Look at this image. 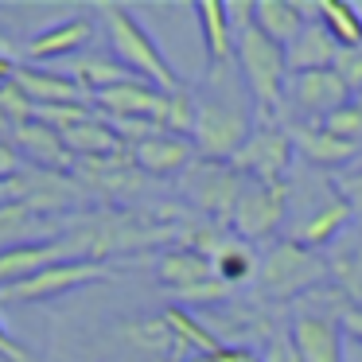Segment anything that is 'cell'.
I'll list each match as a JSON object with an SVG mask.
<instances>
[{
    "label": "cell",
    "mask_w": 362,
    "mask_h": 362,
    "mask_svg": "<svg viewBox=\"0 0 362 362\" xmlns=\"http://www.w3.org/2000/svg\"><path fill=\"white\" fill-rule=\"evenodd\" d=\"M94 16L105 24L113 59H117L133 78L152 82V86L164 90V94H175V90L183 86L175 66L168 63V55L160 51V43L152 40V32L141 24V16H136L133 8H125V4H98Z\"/></svg>",
    "instance_id": "1"
},
{
    "label": "cell",
    "mask_w": 362,
    "mask_h": 362,
    "mask_svg": "<svg viewBox=\"0 0 362 362\" xmlns=\"http://www.w3.org/2000/svg\"><path fill=\"white\" fill-rule=\"evenodd\" d=\"M238 71L253 98L261 125H281L284 117V86H288V63L284 47L273 43L261 28H245L238 35Z\"/></svg>",
    "instance_id": "2"
},
{
    "label": "cell",
    "mask_w": 362,
    "mask_h": 362,
    "mask_svg": "<svg viewBox=\"0 0 362 362\" xmlns=\"http://www.w3.org/2000/svg\"><path fill=\"white\" fill-rule=\"evenodd\" d=\"M327 284V257L304 250L292 238H276L257 265V288L265 300H304Z\"/></svg>",
    "instance_id": "3"
},
{
    "label": "cell",
    "mask_w": 362,
    "mask_h": 362,
    "mask_svg": "<svg viewBox=\"0 0 362 362\" xmlns=\"http://www.w3.org/2000/svg\"><path fill=\"white\" fill-rule=\"evenodd\" d=\"M253 121L242 105H234L230 98H222L218 90H211L206 98H199V113H195V144L199 160H214V164H230L234 152L250 141Z\"/></svg>",
    "instance_id": "4"
},
{
    "label": "cell",
    "mask_w": 362,
    "mask_h": 362,
    "mask_svg": "<svg viewBox=\"0 0 362 362\" xmlns=\"http://www.w3.org/2000/svg\"><path fill=\"white\" fill-rule=\"evenodd\" d=\"M8 199L32 206L35 214H43V218L71 222V218H78V214H86L90 191L82 187L78 175L43 172V168H24V172L8 183Z\"/></svg>",
    "instance_id": "5"
},
{
    "label": "cell",
    "mask_w": 362,
    "mask_h": 362,
    "mask_svg": "<svg viewBox=\"0 0 362 362\" xmlns=\"http://www.w3.org/2000/svg\"><path fill=\"white\" fill-rule=\"evenodd\" d=\"M245 175H238L230 164H214V160H195L187 172L180 175V195L195 206L199 218L230 226L238 211V199L245 191Z\"/></svg>",
    "instance_id": "6"
},
{
    "label": "cell",
    "mask_w": 362,
    "mask_h": 362,
    "mask_svg": "<svg viewBox=\"0 0 362 362\" xmlns=\"http://www.w3.org/2000/svg\"><path fill=\"white\" fill-rule=\"evenodd\" d=\"M346 300L343 304H331V308H315L308 300L296 304V315L288 323V335L296 343L300 358L304 362H343V312H346Z\"/></svg>",
    "instance_id": "7"
},
{
    "label": "cell",
    "mask_w": 362,
    "mask_h": 362,
    "mask_svg": "<svg viewBox=\"0 0 362 362\" xmlns=\"http://www.w3.org/2000/svg\"><path fill=\"white\" fill-rule=\"evenodd\" d=\"M296 148H292V136L284 125H257L250 133V141L234 152L230 168L238 175H245L250 183H284Z\"/></svg>",
    "instance_id": "8"
},
{
    "label": "cell",
    "mask_w": 362,
    "mask_h": 362,
    "mask_svg": "<svg viewBox=\"0 0 362 362\" xmlns=\"http://www.w3.org/2000/svg\"><path fill=\"white\" fill-rule=\"evenodd\" d=\"M288 203H292L288 183H245L242 199H238V211L230 218V230H234V238H242L250 245L265 242L288 218Z\"/></svg>",
    "instance_id": "9"
},
{
    "label": "cell",
    "mask_w": 362,
    "mask_h": 362,
    "mask_svg": "<svg viewBox=\"0 0 362 362\" xmlns=\"http://www.w3.org/2000/svg\"><path fill=\"white\" fill-rule=\"evenodd\" d=\"M110 273L113 269L105 261H59V265L12 284V288H0V300L4 304H43V300H55V296H66L74 288L105 281Z\"/></svg>",
    "instance_id": "10"
},
{
    "label": "cell",
    "mask_w": 362,
    "mask_h": 362,
    "mask_svg": "<svg viewBox=\"0 0 362 362\" xmlns=\"http://www.w3.org/2000/svg\"><path fill=\"white\" fill-rule=\"evenodd\" d=\"M343 102H351L346 86L339 82L335 71H308V74H288L284 86V110L292 121H323L335 113Z\"/></svg>",
    "instance_id": "11"
},
{
    "label": "cell",
    "mask_w": 362,
    "mask_h": 362,
    "mask_svg": "<svg viewBox=\"0 0 362 362\" xmlns=\"http://www.w3.org/2000/svg\"><path fill=\"white\" fill-rule=\"evenodd\" d=\"M164 105H168L164 90H156L152 82H141V78H125L117 86L94 94V110L105 121H152V125L164 129Z\"/></svg>",
    "instance_id": "12"
},
{
    "label": "cell",
    "mask_w": 362,
    "mask_h": 362,
    "mask_svg": "<svg viewBox=\"0 0 362 362\" xmlns=\"http://www.w3.org/2000/svg\"><path fill=\"white\" fill-rule=\"evenodd\" d=\"M199 32H203V51H206V78H226L238 66V32L230 24V4L222 0H199L195 8Z\"/></svg>",
    "instance_id": "13"
},
{
    "label": "cell",
    "mask_w": 362,
    "mask_h": 362,
    "mask_svg": "<svg viewBox=\"0 0 362 362\" xmlns=\"http://www.w3.org/2000/svg\"><path fill=\"white\" fill-rule=\"evenodd\" d=\"M351 226H354V211H351V203H346V199L335 191V195H327L320 206H315V211L300 214V218L292 222L288 238L296 245H304V250L327 253Z\"/></svg>",
    "instance_id": "14"
},
{
    "label": "cell",
    "mask_w": 362,
    "mask_h": 362,
    "mask_svg": "<svg viewBox=\"0 0 362 362\" xmlns=\"http://www.w3.org/2000/svg\"><path fill=\"white\" fill-rule=\"evenodd\" d=\"M94 12H78V16H66L59 24H47L24 43V55L35 63H51V59H78L82 47H90L94 40Z\"/></svg>",
    "instance_id": "15"
},
{
    "label": "cell",
    "mask_w": 362,
    "mask_h": 362,
    "mask_svg": "<svg viewBox=\"0 0 362 362\" xmlns=\"http://www.w3.org/2000/svg\"><path fill=\"white\" fill-rule=\"evenodd\" d=\"M12 148L20 152V160H24V168H43V172H74V164L78 160L71 156V148H66L63 133H55L51 125H43V121H28V125H20L16 133H12Z\"/></svg>",
    "instance_id": "16"
},
{
    "label": "cell",
    "mask_w": 362,
    "mask_h": 362,
    "mask_svg": "<svg viewBox=\"0 0 362 362\" xmlns=\"http://www.w3.org/2000/svg\"><path fill=\"white\" fill-rule=\"evenodd\" d=\"M129 152H133V164L141 168L144 175H156V180H168V175L180 180V175L199 160L195 144H191L187 136H175V133H156V136H148V141L133 144Z\"/></svg>",
    "instance_id": "17"
},
{
    "label": "cell",
    "mask_w": 362,
    "mask_h": 362,
    "mask_svg": "<svg viewBox=\"0 0 362 362\" xmlns=\"http://www.w3.org/2000/svg\"><path fill=\"white\" fill-rule=\"evenodd\" d=\"M156 276H160L164 288L175 292V300L195 292V288H203V284H211V281H218V276H214V261L206 257V253L191 250V245H168L156 257Z\"/></svg>",
    "instance_id": "18"
},
{
    "label": "cell",
    "mask_w": 362,
    "mask_h": 362,
    "mask_svg": "<svg viewBox=\"0 0 362 362\" xmlns=\"http://www.w3.org/2000/svg\"><path fill=\"white\" fill-rule=\"evenodd\" d=\"M288 136H292V148H296L300 160H308L312 168H327V172H331V168L354 164V160H358V152H362V148H354V144L331 136L320 121H292Z\"/></svg>",
    "instance_id": "19"
},
{
    "label": "cell",
    "mask_w": 362,
    "mask_h": 362,
    "mask_svg": "<svg viewBox=\"0 0 362 362\" xmlns=\"http://www.w3.org/2000/svg\"><path fill=\"white\" fill-rule=\"evenodd\" d=\"M66 226H71V222L43 218V214H35L32 206L16 203V199H4V203H0V250L51 242V238H63Z\"/></svg>",
    "instance_id": "20"
},
{
    "label": "cell",
    "mask_w": 362,
    "mask_h": 362,
    "mask_svg": "<svg viewBox=\"0 0 362 362\" xmlns=\"http://www.w3.org/2000/svg\"><path fill=\"white\" fill-rule=\"evenodd\" d=\"M24 98L32 105H94V98L71 78V74H59V71H43V66H16L12 74Z\"/></svg>",
    "instance_id": "21"
},
{
    "label": "cell",
    "mask_w": 362,
    "mask_h": 362,
    "mask_svg": "<svg viewBox=\"0 0 362 362\" xmlns=\"http://www.w3.org/2000/svg\"><path fill=\"white\" fill-rule=\"evenodd\" d=\"M327 284L351 308H362V230H346L327 253Z\"/></svg>",
    "instance_id": "22"
},
{
    "label": "cell",
    "mask_w": 362,
    "mask_h": 362,
    "mask_svg": "<svg viewBox=\"0 0 362 362\" xmlns=\"http://www.w3.org/2000/svg\"><path fill=\"white\" fill-rule=\"evenodd\" d=\"M59 261H71L63 238L16 245V250H0V288H12V284L28 281V276L43 273V269H51V265H59Z\"/></svg>",
    "instance_id": "23"
},
{
    "label": "cell",
    "mask_w": 362,
    "mask_h": 362,
    "mask_svg": "<svg viewBox=\"0 0 362 362\" xmlns=\"http://www.w3.org/2000/svg\"><path fill=\"white\" fill-rule=\"evenodd\" d=\"M312 20L315 4H296V0H257V8H253V28H261L281 47H288Z\"/></svg>",
    "instance_id": "24"
},
{
    "label": "cell",
    "mask_w": 362,
    "mask_h": 362,
    "mask_svg": "<svg viewBox=\"0 0 362 362\" xmlns=\"http://www.w3.org/2000/svg\"><path fill=\"white\" fill-rule=\"evenodd\" d=\"M339 55V43L331 40V32L312 20L296 40L284 47V63H288V74H308V71H331Z\"/></svg>",
    "instance_id": "25"
},
{
    "label": "cell",
    "mask_w": 362,
    "mask_h": 362,
    "mask_svg": "<svg viewBox=\"0 0 362 362\" xmlns=\"http://www.w3.org/2000/svg\"><path fill=\"white\" fill-rule=\"evenodd\" d=\"M66 148H71L74 160H105V156H117L125 152L121 136L113 133V125L102 117V113H90L82 125H74L71 133H63Z\"/></svg>",
    "instance_id": "26"
},
{
    "label": "cell",
    "mask_w": 362,
    "mask_h": 362,
    "mask_svg": "<svg viewBox=\"0 0 362 362\" xmlns=\"http://www.w3.org/2000/svg\"><path fill=\"white\" fill-rule=\"evenodd\" d=\"M160 315H164L168 331L175 335L180 351H183V354H191V358H206V354H214V351H222V346H226L211 327H206L203 320H199L195 312H187V308L172 304V308H164Z\"/></svg>",
    "instance_id": "27"
},
{
    "label": "cell",
    "mask_w": 362,
    "mask_h": 362,
    "mask_svg": "<svg viewBox=\"0 0 362 362\" xmlns=\"http://www.w3.org/2000/svg\"><path fill=\"white\" fill-rule=\"evenodd\" d=\"M214 276H218L222 284H230V288H242L245 281H257V265L261 257L253 253L250 242H242V238H230L226 245H222L218 253H214Z\"/></svg>",
    "instance_id": "28"
},
{
    "label": "cell",
    "mask_w": 362,
    "mask_h": 362,
    "mask_svg": "<svg viewBox=\"0 0 362 362\" xmlns=\"http://www.w3.org/2000/svg\"><path fill=\"white\" fill-rule=\"evenodd\" d=\"M71 78L78 82V86L86 90L90 98H94V94H102V90L117 86V82L133 78V74H129L113 55H78V59L71 63Z\"/></svg>",
    "instance_id": "29"
},
{
    "label": "cell",
    "mask_w": 362,
    "mask_h": 362,
    "mask_svg": "<svg viewBox=\"0 0 362 362\" xmlns=\"http://www.w3.org/2000/svg\"><path fill=\"white\" fill-rule=\"evenodd\" d=\"M315 20L327 28L339 47H358L362 43V20H358V12H354V4H343V0H315Z\"/></svg>",
    "instance_id": "30"
},
{
    "label": "cell",
    "mask_w": 362,
    "mask_h": 362,
    "mask_svg": "<svg viewBox=\"0 0 362 362\" xmlns=\"http://www.w3.org/2000/svg\"><path fill=\"white\" fill-rule=\"evenodd\" d=\"M195 113H199V94L187 86H180L175 94H168V105H164V133H175V136H187L195 133Z\"/></svg>",
    "instance_id": "31"
},
{
    "label": "cell",
    "mask_w": 362,
    "mask_h": 362,
    "mask_svg": "<svg viewBox=\"0 0 362 362\" xmlns=\"http://www.w3.org/2000/svg\"><path fill=\"white\" fill-rule=\"evenodd\" d=\"M320 125L327 129L331 136H339V141H346V144H354V148H362V98H351V102H343L335 113H327Z\"/></svg>",
    "instance_id": "32"
},
{
    "label": "cell",
    "mask_w": 362,
    "mask_h": 362,
    "mask_svg": "<svg viewBox=\"0 0 362 362\" xmlns=\"http://www.w3.org/2000/svg\"><path fill=\"white\" fill-rule=\"evenodd\" d=\"M86 117H90V105H35V113H32V121H43L55 133H71Z\"/></svg>",
    "instance_id": "33"
},
{
    "label": "cell",
    "mask_w": 362,
    "mask_h": 362,
    "mask_svg": "<svg viewBox=\"0 0 362 362\" xmlns=\"http://www.w3.org/2000/svg\"><path fill=\"white\" fill-rule=\"evenodd\" d=\"M331 71L339 74V82L346 86V94L362 98V43H358V47H339L335 66H331Z\"/></svg>",
    "instance_id": "34"
},
{
    "label": "cell",
    "mask_w": 362,
    "mask_h": 362,
    "mask_svg": "<svg viewBox=\"0 0 362 362\" xmlns=\"http://www.w3.org/2000/svg\"><path fill=\"white\" fill-rule=\"evenodd\" d=\"M261 362H304V358H300V351H296V343H292L288 331H273V335L265 339Z\"/></svg>",
    "instance_id": "35"
},
{
    "label": "cell",
    "mask_w": 362,
    "mask_h": 362,
    "mask_svg": "<svg viewBox=\"0 0 362 362\" xmlns=\"http://www.w3.org/2000/svg\"><path fill=\"white\" fill-rule=\"evenodd\" d=\"M24 172V160H20V152L12 148V141H0V187H8L16 175Z\"/></svg>",
    "instance_id": "36"
},
{
    "label": "cell",
    "mask_w": 362,
    "mask_h": 362,
    "mask_svg": "<svg viewBox=\"0 0 362 362\" xmlns=\"http://www.w3.org/2000/svg\"><path fill=\"white\" fill-rule=\"evenodd\" d=\"M0 362H35V354L28 351L16 335H8L4 323H0Z\"/></svg>",
    "instance_id": "37"
},
{
    "label": "cell",
    "mask_w": 362,
    "mask_h": 362,
    "mask_svg": "<svg viewBox=\"0 0 362 362\" xmlns=\"http://www.w3.org/2000/svg\"><path fill=\"white\" fill-rule=\"evenodd\" d=\"M339 195H343L346 203H351V211H354V214H362V168L339 180Z\"/></svg>",
    "instance_id": "38"
},
{
    "label": "cell",
    "mask_w": 362,
    "mask_h": 362,
    "mask_svg": "<svg viewBox=\"0 0 362 362\" xmlns=\"http://www.w3.org/2000/svg\"><path fill=\"white\" fill-rule=\"evenodd\" d=\"M199 362H261V358L250 346H222V351L206 354V358H199Z\"/></svg>",
    "instance_id": "39"
},
{
    "label": "cell",
    "mask_w": 362,
    "mask_h": 362,
    "mask_svg": "<svg viewBox=\"0 0 362 362\" xmlns=\"http://www.w3.org/2000/svg\"><path fill=\"white\" fill-rule=\"evenodd\" d=\"M12 59H16V55H12V43L0 35V82H12V74H16L20 63H12Z\"/></svg>",
    "instance_id": "40"
},
{
    "label": "cell",
    "mask_w": 362,
    "mask_h": 362,
    "mask_svg": "<svg viewBox=\"0 0 362 362\" xmlns=\"http://www.w3.org/2000/svg\"><path fill=\"white\" fill-rule=\"evenodd\" d=\"M339 323H343V331H346V335H354V339L362 343V308H346V312H343V320H339Z\"/></svg>",
    "instance_id": "41"
},
{
    "label": "cell",
    "mask_w": 362,
    "mask_h": 362,
    "mask_svg": "<svg viewBox=\"0 0 362 362\" xmlns=\"http://www.w3.org/2000/svg\"><path fill=\"white\" fill-rule=\"evenodd\" d=\"M12 133H16V125H12L4 113H0V141H12Z\"/></svg>",
    "instance_id": "42"
},
{
    "label": "cell",
    "mask_w": 362,
    "mask_h": 362,
    "mask_svg": "<svg viewBox=\"0 0 362 362\" xmlns=\"http://www.w3.org/2000/svg\"><path fill=\"white\" fill-rule=\"evenodd\" d=\"M4 199H8V187H0V203H4Z\"/></svg>",
    "instance_id": "43"
},
{
    "label": "cell",
    "mask_w": 362,
    "mask_h": 362,
    "mask_svg": "<svg viewBox=\"0 0 362 362\" xmlns=\"http://www.w3.org/2000/svg\"><path fill=\"white\" fill-rule=\"evenodd\" d=\"M354 12H358V20H362V4H354Z\"/></svg>",
    "instance_id": "44"
}]
</instances>
